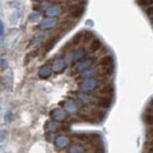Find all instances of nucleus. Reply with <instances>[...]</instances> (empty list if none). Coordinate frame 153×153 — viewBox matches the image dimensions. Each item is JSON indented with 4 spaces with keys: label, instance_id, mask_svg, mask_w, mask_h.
Listing matches in <instances>:
<instances>
[{
    "label": "nucleus",
    "instance_id": "2eb2a0df",
    "mask_svg": "<svg viewBox=\"0 0 153 153\" xmlns=\"http://www.w3.org/2000/svg\"><path fill=\"white\" fill-rule=\"evenodd\" d=\"M102 47V42L98 40V38H93L92 42L89 44L88 46V51L89 52H96V51H98Z\"/></svg>",
    "mask_w": 153,
    "mask_h": 153
},
{
    "label": "nucleus",
    "instance_id": "ddd939ff",
    "mask_svg": "<svg viewBox=\"0 0 153 153\" xmlns=\"http://www.w3.org/2000/svg\"><path fill=\"white\" fill-rule=\"evenodd\" d=\"M66 66V63L64 59H57L54 65H52V71H55V73H60V71H63L64 68Z\"/></svg>",
    "mask_w": 153,
    "mask_h": 153
},
{
    "label": "nucleus",
    "instance_id": "1a4fd4ad",
    "mask_svg": "<svg viewBox=\"0 0 153 153\" xmlns=\"http://www.w3.org/2000/svg\"><path fill=\"white\" fill-rule=\"evenodd\" d=\"M85 50L83 47H79V49H75L74 51H71V56H73V61H76V63H79V61L84 60V56H85Z\"/></svg>",
    "mask_w": 153,
    "mask_h": 153
},
{
    "label": "nucleus",
    "instance_id": "4468645a",
    "mask_svg": "<svg viewBox=\"0 0 153 153\" xmlns=\"http://www.w3.org/2000/svg\"><path fill=\"white\" fill-rule=\"evenodd\" d=\"M69 143H70V139L68 137H64V135L57 137L56 140H55V144L57 148H65L66 146H69Z\"/></svg>",
    "mask_w": 153,
    "mask_h": 153
},
{
    "label": "nucleus",
    "instance_id": "6ab92c4d",
    "mask_svg": "<svg viewBox=\"0 0 153 153\" xmlns=\"http://www.w3.org/2000/svg\"><path fill=\"white\" fill-rule=\"evenodd\" d=\"M4 82H7V88L8 89H12V73L9 71L7 75H4Z\"/></svg>",
    "mask_w": 153,
    "mask_h": 153
},
{
    "label": "nucleus",
    "instance_id": "9d476101",
    "mask_svg": "<svg viewBox=\"0 0 153 153\" xmlns=\"http://www.w3.org/2000/svg\"><path fill=\"white\" fill-rule=\"evenodd\" d=\"M56 26V19L55 18H45L40 22L41 30H50V28Z\"/></svg>",
    "mask_w": 153,
    "mask_h": 153
},
{
    "label": "nucleus",
    "instance_id": "f8f14e48",
    "mask_svg": "<svg viewBox=\"0 0 153 153\" xmlns=\"http://www.w3.org/2000/svg\"><path fill=\"white\" fill-rule=\"evenodd\" d=\"M51 73H52V68H51V66L44 65V66H41V68H40V70H38V76L45 79V78H49V76L51 75Z\"/></svg>",
    "mask_w": 153,
    "mask_h": 153
},
{
    "label": "nucleus",
    "instance_id": "bb28decb",
    "mask_svg": "<svg viewBox=\"0 0 153 153\" xmlns=\"http://www.w3.org/2000/svg\"><path fill=\"white\" fill-rule=\"evenodd\" d=\"M52 137H54V134L50 133V134H47L46 138H47V140H52Z\"/></svg>",
    "mask_w": 153,
    "mask_h": 153
},
{
    "label": "nucleus",
    "instance_id": "7ed1b4c3",
    "mask_svg": "<svg viewBox=\"0 0 153 153\" xmlns=\"http://www.w3.org/2000/svg\"><path fill=\"white\" fill-rule=\"evenodd\" d=\"M100 74H102V70L96 68V66H92V68H89L88 70L83 71V73L80 74V78L83 80L84 79H96V76H98Z\"/></svg>",
    "mask_w": 153,
    "mask_h": 153
},
{
    "label": "nucleus",
    "instance_id": "f03ea898",
    "mask_svg": "<svg viewBox=\"0 0 153 153\" xmlns=\"http://www.w3.org/2000/svg\"><path fill=\"white\" fill-rule=\"evenodd\" d=\"M92 63H93V59H92V57L79 61V63H76L75 68H74V71H75V73H80V74H82L83 71L88 70L89 68H92Z\"/></svg>",
    "mask_w": 153,
    "mask_h": 153
},
{
    "label": "nucleus",
    "instance_id": "cd10ccee",
    "mask_svg": "<svg viewBox=\"0 0 153 153\" xmlns=\"http://www.w3.org/2000/svg\"><path fill=\"white\" fill-rule=\"evenodd\" d=\"M5 120H7L8 123H9V121H10V112H9V114L7 115V119H5Z\"/></svg>",
    "mask_w": 153,
    "mask_h": 153
},
{
    "label": "nucleus",
    "instance_id": "0eeeda50",
    "mask_svg": "<svg viewBox=\"0 0 153 153\" xmlns=\"http://www.w3.org/2000/svg\"><path fill=\"white\" fill-rule=\"evenodd\" d=\"M61 12H63V8L60 5H54V7H50L45 10V16L46 18H55L57 16H60Z\"/></svg>",
    "mask_w": 153,
    "mask_h": 153
},
{
    "label": "nucleus",
    "instance_id": "6e6552de",
    "mask_svg": "<svg viewBox=\"0 0 153 153\" xmlns=\"http://www.w3.org/2000/svg\"><path fill=\"white\" fill-rule=\"evenodd\" d=\"M84 4L85 3H80V4H75V5L71 7L70 8V16L73 18L78 19L83 14V12H84Z\"/></svg>",
    "mask_w": 153,
    "mask_h": 153
},
{
    "label": "nucleus",
    "instance_id": "423d86ee",
    "mask_svg": "<svg viewBox=\"0 0 153 153\" xmlns=\"http://www.w3.org/2000/svg\"><path fill=\"white\" fill-rule=\"evenodd\" d=\"M76 97H78V101H80L84 105H92V103H96V100L93 96L88 94L87 92H79L78 94H76Z\"/></svg>",
    "mask_w": 153,
    "mask_h": 153
},
{
    "label": "nucleus",
    "instance_id": "a211bd4d",
    "mask_svg": "<svg viewBox=\"0 0 153 153\" xmlns=\"http://www.w3.org/2000/svg\"><path fill=\"white\" fill-rule=\"evenodd\" d=\"M44 38H45V36H44V35H37V36H35V37H33L32 40H31V42H30V46H35V45L41 44Z\"/></svg>",
    "mask_w": 153,
    "mask_h": 153
},
{
    "label": "nucleus",
    "instance_id": "4be33fe9",
    "mask_svg": "<svg viewBox=\"0 0 153 153\" xmlns=\"http://www.w3.org/2000/svg\"><path fill=\"white\" fill-rule=\"evenodd\" d=\"M56 126V123L55 121H50L46 124V129H49V130H54V128Z\"/></svg>",
    "mask_w": 153,
    "mask_h": 153
},
{
    "label": "nucleus",
    "instance_id": "412c9836",
    "mask_svg": "<svg viewBox=\"0 0 153 153\" xmlns=\"http://www.w3.org/2000/svg\"><path fill=\"white\" fill-rule=\"evenodd\" d=\"M75 137L78 138L79 140H83V142H87V140H89V135H88V134H76Z\"/></svg>",
    "mask_w": 153,
    "mask_h": 153
},
{
    "label": "nucleus",
    "instance_id": "f257e3e1",
    "mask_svg": "<svg viewBox=\"0 0 153 153\" xmlns=\"http://www.w3.org/2000/svg\"><path fill=\"white\" fill-rule=\"evenodd\" d=\"M100 85V80L96 79H84L79 83V88L82 89V92H92V91L97 89Z\"/></svg>",
    "mask_w": 153,
    "mask_h": 153
},
{
    "label": "nucleus",
    "instance_id": "f3484780",
    "mask_svg": "<svg viewBox=\"0 0 153 153\" xmlns=\"http://www.w3.org/2000/svg\"><path fill=\"white\" fill-rule=\"evenodd\" d=\"M68 152L69 153H84V147L80 144H73L69 147Z\"/></svg>",
    "mask_w": 153,
    "mask_h": 153
},
{
    "label": "nucleus",
    "instance_id": "20e7f679",
    "mask_svg": "<svg viewBox=\"0 0 153 153\" xmlns=\"http://www.w3.org/2000/svg\"><path fill=\"white\" fill-rule=\"evenodd\" d=\"M65 106V111L66 112H70V114H75V112H79L80 111V105L75 101V100H68V101H65L64 103Z\"/></svg>",
    "mask_w": 153,
    "mask_h": 153
},
{
    "label": "nucleus",
    "instance_id": "a878e982",
    "mask_svg": "<svg viewBox=\"0 0 153 153\" xmlns=\"http://www.w3.org/2000/svg\"><path fill=\"white\" fill-rule=\"evenodd\" d=\"M147 13L149 14V16H153V7H151V8H148L147 9Z\"/></svg>",
    "mask_w": 153,
    "mask_h": 153
},
{
    "label": "nucleus",
    "instance_id": "aec40b11",
    "mask_svg": "<svg viewBox=\"0 0 153 153\" xmlns=\"http://www.w3.org/2000/svg\"><path fill=\"white\" fill-rule=\"evenodd\" d=\"M28 19H30V22H37L38 19H40V13L38 12H33L30 14V17H28Z\"/></svg>",
    "mask_w": 153,
    "mask_h": 153
},
{
    "label": "nucleus",
    "instance_id": "b1692460",
    "mask_svg": "<svg viewBox=\"0 0 153 153\" xmlns=\"http://www.w3.org/2000/svg\"><path fill=\"white\" fill-rule=\"evenodd\" d=\"M4 36V23L0 21V38Z\"/></svg>",
    "mask_w": 153,
    "mask_h": 153
},
{
    "label": "nucleus",
    "instance_id": "9b49d317",
    "mask_svg": "<svg viewBox=\"0 0 153 153\" xmlns=\"http://www.w3.org/2000/svg\"><path fill=\"white\" fill-rule=\"evenodd\" d=\"M96 105L101 108H108L110 106H111V97H107V96L100 97V98L96 100Z\"/></svg>",
    "mask_w": 153,
    "mask_h": 153
},
{
    "label": "nucleus",
    "instance_id": "dca6fc26",
    "mask_svg": "<svg viewBox=\"0 0 153 153\" xmlns=\"http://www.w3.org/2000/svg\"><path fill=\"white\" fill-rule=\"evenodd\" d=\"M61 35H63V33H60V35H57V37H52V38H51V40H50L49 42H47V45H46L47 47H46V49H45V52H49V51H50V50L52 49V47H54V45L56 44V42H57V41H59V40H60V38H61V37H63V36H61Z\"/></svg>",
    "mask_w": 153,
    "mask_h": 153
},
{
    "label": "nucleus",
    "instance_id": "39448f33",
    "mask_svg": "<svg viewBox=\"0 0 153 153\" xmlns=\"http://www.w3.org/2000/svg\"><path fill=\"white\" fill-rule=\"evenodd\" d=\"M51 117L54 121L60 123V121H64L65 119L68 117V115H66V111L63 108H55L51 111Z\"/></svg>",
    "mask_w": 153,
    "mask_h": 153
},
{
    "label": "nucleus",
    "instance_id": "393cba45",
    "mask_svg": "<svg viewBox=\"0 0 153 153\" xmlns=\"http://www.w3.org/2000/svg\"><path fill=\"white\" fill-rule=\"evenodd\" d=\"M4 138H5V133H4V131H0V142H3Z\"/></svg>",
    "mask_w": 153,
    "mask_h": 153
},
{
    "label": "nucleus",
    "instance_id": "5701e85b",
    "mask_svg": "<svg viewBox=\"0 0 153 153\" xmlns=\"http://www.w3.org/2000/svg\"><path fill=\"white\" fill-rule=\"evenodd\" d=\"M0 68H1V69L7 68V60L4 59V57H1V59H0Z\"/></svg>",
    "mask_w": 153,
    "mask_h": 153
}]
</instances>
